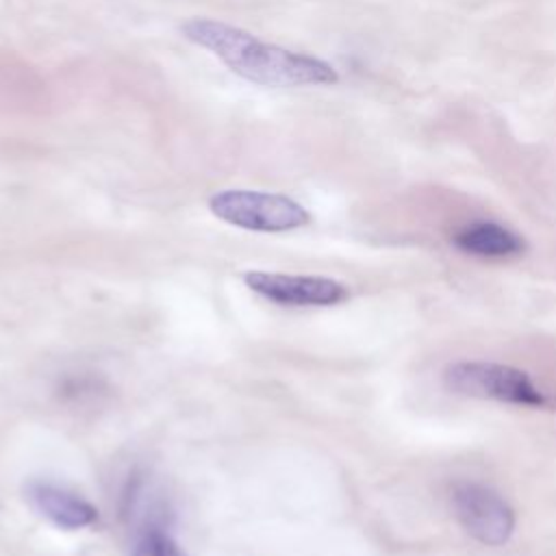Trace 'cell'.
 <instances>
[{
    "mask_svg": "<svg viewBox=\"0 0 556 556\" xmlns=\"http://www.w3.org/2000/svg\"><path fill=\"white\" fill-rule=\"evenodd\" d=\"M180 30L185 39L215 54L232 74L263 87L334 85L339 80L330 63L263 41L219 20L193 17Z\"/></svg>",
    "mask_w": 556,
    "mask_h": 556,
    "instance_id": "6da1fadb",
    "label": "cell"
},
{
    "mask_svg": "<svg viewBox=\"0 0 556 556\" xmlns=\"http://www.w3.org/2000/svg\"><path fill=\"white\" fill-rule=\"evenodd\" d=\"M211 213L237 228L254 232H287L308 224V211L280 193L226 189L208 200Z\"/></svg>",
    "mask_w": 556,
    "mask_h": 556,
    "instance_id": "7a4b0ae2",
    "label": "cell"
},
{
    "mask_svg": "<svg viewBox=\"0 0 556 556\" xmlns=\"http://www.w3.org/2000/svg\"><path fill=\"white\" fill-rule=\"evenodd\" d=\"M443 382L452 393L478 400H497L517 406H543L547 402L545 393L526 371L500 363L460 361L447 365Z\"/></svg>",
    "mask_w": 556,
    "mask_h": 556,
    "instance_id": "3957f363",
    "label": "cell"
},
{
    "mask_svg": "<svg viewBox=\"0 0 556 556\" xmlns=\"http://www.w3.org/2000/svg\"><path fill=\"white\" fill-rule=\"evenodd\" d=\"M452 508L460 526L482 545H504L515 530V515L506 500L480 482H458Z\"/></svg>",
    "mask_w": 556,
    "mask_h": 556,
    "instance_id": "277c9868",
    "label": "cell"
},
{
    "mask_svg": "<svg viewBox=\"0 0 556 556\" xmlns=\"http://www.w3.org/2000/svg\"><path fill=\"white\" fill-rule=\"evenodd\" d=\"M245 285L280 306H334L348 298L345 285L324 276L248 271Z\"/></svg>",
    "mask_w": 556,
    "mask_h": 556,
    "instance_id": "5b68a950",
    "label": "cell"
},
{
    "mask_svg": "<svg viewBox=\"0 0 556 556\" xmlns=\"http://www.w3.org/2000/svg\"><path fill=\"white\" fill-rule=\"evenodd\" d=\"M26 500L43 519L63 530H80L98 519V510L89 500L52 480H30Z\"/></svg>",
    "mask_w": 556,
    "mask_h": 556,
    "instance_id": "8992f818",
    "label": "cell"
},
{
    "mask_svg": "<svg viewBox=\"0 0 556 556\" xmlns=\"http://www.w3.org/2000/svg\"><path fill=\"white\" fill-rule=\"evenodd\" d=\"M454 243L458 250L473 254V256H486V258H506L517 256L523 252L526 243L523 239L508 230L506 226H500L495 222H473L460 228L454 235Z\"/></svg>",
    "mask_w": 556,
    "mask_h": 556,
    "instance_id": "52a82bcc",
    "label": "cell"
},
{
    "mask_svg": "<svg viewBox=\"0 0 556 556\" xmlns=\"http://www.w3.org/2000/svg\"><path fill=\"white\" fill-rule=\"evenodd\" d=\"M132 556H187L163 528H150L139 539Z\"/></svg>",
    "mask_w": 556,
    "mask_h": 556,
    "instance_id": "ba28073f",
    "label": "cell"
}]
</instances>
